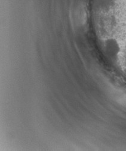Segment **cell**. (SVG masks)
Segmentation results:
<instances>
[{"instance_id":"6da1fadb","label":"cell","mask_w":126,"mask_h":151,"mask_svg":"<svg viewBox=\"0 0 126 151\" xmlns=\"http://www.w3.org/2000/svg\"><path fill=\"white\" fill-rule=\"evenodd\" d=\"M105 47L107 53L110 56L118 55L121 50V47L118 42L114 38H109L105 42Z\"/></svg>"}]
</instances>
